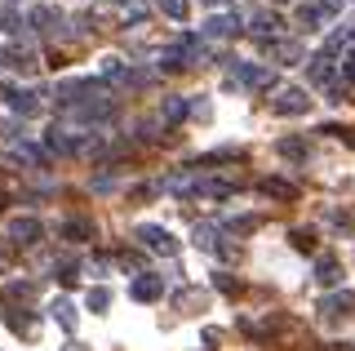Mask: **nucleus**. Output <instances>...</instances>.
<instances>
[{"instance_id": "nucleus-1", "label": "nucleus", "mask_w": 355, "mask_h": 351, "mask_svg": "<svg viewBox=\"0 0 355 351\" xmlns=\"http://www.w3.org/2000/svg\"><path fill=\"white\" fill-rule=\"evenodd\" d=\"M231 85H249V89H271V85H275V71H271V67H258V62H236V67H231Z\"/></svg>"}, {"instance_id": "nucleus-2", "label": "nucleus", "mask_w": 355, "mask_h": 351, "mask_svg": "<svg viewBox=\"0 0 355 351\" xmlns=\"http://www.w3.org/2000/svg\"><path fill=\"white\" fill-rule=\"evenodd\" d=\"M138 240H142L147 249H155V254H164V258L178 254V240L164 232V227H155V223H142V227H138Z\"/></svg>"}, {"instance_id": "nucleus-3", "label": "nucleus", "mask_w": 355, "mask_h": 351, "mask_svg": "<svg viewBox=\"0 0 355 351\" xmlns=\"http://www.w3.org/2000/svg\"><path fill=\"white\" fill-rule=\"evenodd\" d=\"M306 107H311L306 89H280V94L271 98V112L275 116H306Z\"/></svg>"}, {"instance_id": "nucleus-4", "label": "nucleus", "mask_w": 355, "mask_h": 351, "mask_svg": "<svg viewBox=\"0 0 355 351\" xmlns=\"http://www.w3.org/2000/svg\"><path fill=\"white\" fill-rule=\"evenodd\" d=\"M40 236H44L40 218H14V223H9V240H14V245H40Z\"/></svg>"}, {"instance_id": "nucleus-5", "label": "nucleus", "mask_w": 355, "mask_h": 351, "mask_svg": "<svg viewBox=\"0 0 355 351\" xmlns=\"http://www.w3.org/2000/svg\"><path fill=\"white\" fill-rule=\"evenodd\" d=\"M240 23H244L240 14H218V18H209L200 31H205L209 40H227V36H236V31H240Z\"/></svg>"}, {"instance_id": "nucleus-6", "label": "nucleus", "mask_w": 355, "mask_h": 351, "mask_svg": "<svg viewBox=\"0 0 355 351\" xmlns=\"http://www.w3.org/2000/svg\"><path fill=\"white\" fill-rule=\"evenodd\" d=\"M160 293H164V276H138V280L129 284V298L133 302H155Z\"/></svg>"}, {"instance_id": "nucleus-7", "label": "nucleus", "mask_w": 355, "mask_h": 351, "mask_svg": "<svg viewBox=\"0 0 355 351\" xmlns=\"http://www.w3.org/2000/svg\"><path fill=\"white\" fill-rule=\"evenodd\" d=\"M5 98H9V107H14L18 116H36L40 112V94L36 89H5Z\"/></svg>"}, {"instance_id": "nucleus-8", "label": "nucleus", "mask_w": 355, "mask_h": 351, "mask_svg": "<svg viewBox=\"0 0 355 351\" xmlns=\"http://www.w3.org/2000/svg\"><path fill=\"white\" fill-rule=\"evenodd\" d=\"M0 62L14 67V71H31V67H36V53L22 49V45H5V49H0Z\"/></svg>"}, {"instance_id": "nucleus-9", "label": "nucleus", "mask_w": 355, "mask_h": 351, "mask_svg": "<svg viewBox=\"0 0 355 351\" xmlns=\"http://www.w3.org/2000/svg\"><path fill=\"white\" fill-rule=\"evenodd\" d=\"M329 18H333V14L320 5V0H306V5L297 9V23H302L306 31H320V23H329Z\"/></svg>"}, {"instance_id": "nucleus-10", "label": "nucleus", "mask_w": 355, "mask_h": 351, "mask_svg": "<svg viewBox=\"0 0 355 351\" xmlns=\"http://www.w3.org/2000/svg\"><path fill=\"white\" fill-rule=\"evenodd\" d=\"M320 311H324V316H351L355 311V293H347V289H342V293H329V298L320 302Z\"/></svg>"}, {"instance_id": "nucleus-11", "label": "nucleus", "mask_w": 355, "mask_h": 351, "mask_svg": "<svg viewBox=\"0 0 355 351\" xmlns=\"http://www.w3.org/2000/svg\"><path fill=\"white\" fill-rule=\"evenodd\" d=\"M258 191L262 196H275V200H293V196H297V187H293V182H284V178H262Z\"/></svg>"}, {"instance_id": "nucleus-12", "label": "nucleus", "mask_w": 355, "mask_h": 351, "mask_svg": "<svg viewBox=\"0 0 355 351\" xmlns=\"http://www.w3.org/2000/svg\"><path fill=\"white\" fill-rule=\"evenodd\" d=\"M315 280H320V284H338V280H342V262L333 258V254H324V258L315 262Z\"/></svg>"}, {"instance_id": "nucleus-13", "label": "nucleus", "mask_w": 355, "mask_h": 351, "mask_svg": "<svg viewBox=\"0 0 355 351\" xmlns=\"http://www.w3.org/2000/svg\"><path fill=\"white\" fill-rule=\"evenodd\" d=\"M31 27H36V31H58L62 27V14H58V9H31Z\"/></svg>"}, {"instance_id": "nucleus-14", "label": "nucleus", "mask_w": 355, "mask_h": 351, "mask_svg": "<svg viewBox=\"0 0 355 351\" xmlns=\"http://www.w3.org/2000/svg\"><path fill=\"white\" fill-rule=\"evenodd\" d=\"M182 311H205L209 307V293L205 289H178V298H173Z\"/></svg>"}, {"instance_id": "nucleus-15", "label": "nucleus", "mask_w": 355, "mask_h": 351, "mask_svg": "<svg viewBox=\"0 0 355 351\" xmlns=\"http://www.w3.org/2000/svg\"><path fill=\"white\" fill-rule=\"evenodd\" d=\"M306 76H311L315 85H333V58H329V53H320V58H311Z\"/></svg>"}, {"instance_id": "nucleus-16", "label": "nucleus", "mask_w": 355, "mask_h": 351, "mask_svg": "<svg viewBox=\"0 0 355 351\" xmlns=\"http://www.w3.org/2000/svg\"><path fill=\"white\" fill-rule=\"evenodd\" d=\"M53 320H58V325L67 329V334H76V325H80V316H76V307L67 302V298H58V302H53Z\"/></svg>"}, {"instance_id": "nucleus-17", "label": "nucleus", "mask_w": 355, "mask_h": 351, "mask_svg": "<svg viewBox=\"0 0 355 351\" xmlns=\"http://www.w3.org/2000/svg\"><path fill=\"white\" fill-rule=\"evenodd\" d=\"M191 236H196V249H205V254H218V227H214V223H200Z\"/></svg>"}, {"instance_id": "nucleus-18", "label": "nucleus", "mask_w": 355, "mask_h": 351, "mask_svg": "<svg viewBox=\"0 0 355 351\" xmlns=\"http://www.w3.org/2000/svg\"><path fill=\"white\" fill-rule=\"evenodd\" d=\"M98 71H103V80L129 85V67H125V62H120V58H103V67H98Z\"/></svg>"}, {"instance_id": "nucleus-19", "label": "nucleus", "mask_w": 355, "mask_h": 351, "mask_svg": "<svg viewBox=\"0 0 355 351\" xmlns=\"http://www.w3.org/2000/svg\"><path fill=\"white\" fill-rule=\"evenodd\" d=\"M62 236L71 240V245H80V240H89V236H94V227H89L85 218H71V223H62Z\"/></svg>"}, {"instance_id": "nucleus-20", "label": "nucleus", "mask_w": 355, "mask_h": 351, "mask_svg": "<svg viewBox=\"0 0 355 351\" xmlns=\"http://www.w3.org/2000/svg\"><path fill=\"white\" fill-rule=\"evenodd\" d=\"M249 27L258 31V36H275V31H280V14H253Z\"/></svg>"}, {"instance_id": "nucleus-21", "label": "nucleus", "mask_w": 355, "mask_h": 351, "mask_svg": "<svg viewBox=\"0 0 355 351\" xmlns=\"http://www.w3.org/2000/svg\"><path fill=\"white\" fill-rule=\"evenodd\" d=\"M288 240H293L297 254H315V232H306V227H293V232H288Z\"/></svg>"}, {"instance_id": "nucleus-22", "label": "nucleus", "mask_w": 355, "mask_h": 351, "mask_svg": "<svg viewBox=\"0 0 355 351\" xmlns=\"http://www.w3.org/2000/svg\"><path fill=\"white\" fill-rule=\"evenodd\" d=\"M182 116H187V103H182V98H164V107H160V120H164V125H178Z\"/></svg>"}, {"instance_id": "nucleus-23", "label": "nucleus", "mask_w": 355, "mask_h": 351, "mask_svg": "<svg viewBox=\"0 0 355 351\" xmlns=\"http://www.w3.org/2000/svg\"><path fill=\"white\" fill-rule=\"evenodd\" d=\"M160 14H164V18H173V23H187L191 5H187V0H160Z\"/></svg>"}, {"instance_id": "nucleus-24", "label": "nucleus", "mask_w": 355, "mask_h": 351, "mask_svg": "<svg viewBox=\"0 0 355 351\" xmlns=\"http://www.w3.org/2000/svg\"><path fill=\"white\" fill-rule=\"evenodd\" d=\"M280 156L302 160V156H306V142H302V138H280Z\"/></svg>"}, {"instance_id": "nucleus-25", "label": "nucleus", "mask_w": 355, "mask_h": 351, "mask_svg": "<svg viewBox=\"0 0 355 351\" xmlns=\"http://www.w3.org/2000/svg\"><path fill=\"white\" fill-rule=\"evenodd\" d=\"M44 147H49V151H71V138H67V134H62V129H58V125H53V129H49V134H44Z\"/></svg>"}, {"instance_id": "nucleus-26", "label": "nucleus", "mask_w": 355, "mask_h": 351, "mask_svg": "<svg viewBox=\"0 0 355 351\" xmlns=\"http://www.w3.org/2000/svg\"><path fill=\"white\" fill-rule=\"evenodd\" d=\"M5 320H9V329H14V334H31V329H36V320H31V316H18V311H5Z\"/></svg>"}, {"instance_id": "nucleus-27", "label": "nucleus", "mask_w": 355, "mask_h": 351, "mask_svg": "<svg viewBox=\"0 0 355 351\" xmlns=\"http://www.w3.org/2000/svg\"><path fill=\"white\" fill-rule=\"evenodd\" d=\"M227 232H236V236H249V232H258V218H231V223H227Z\"/></svg>"}, {"instance_id": "nucleus-28", "label": "nucleus", "mask_w": 355, "mask_h": 351, "mask_svg": "<svg viewBox=\"0 0 355 351\" xmlns=\"http://www.w3.org/2000/svg\"><path fill=\"white\" fill-rule=\"evenodd\" d=\"M85 302H89V311H107V307H111V293L107 289H89Z\"/></svg>"}, {"instance_id": "nucleus-29", "label": "nucleus", "mask_w": 355, "mask_h": 351, "mask_svg": "<svg viewBox=\"0 0 355 351\" xmlns=\"http://www.w3.org/2000/svg\"><path fill=\"white\" fill-rule=\"evenodd\" d=\"M351 40H355V31L347 27V31H333V36H329V53H338L342 45H351Z\"/></svg>"}, {"instance_id": "nucleus-30", "label": "nucleus", "mask_w": 355, "mask_h": 351, "mask_svg": "<svg viewBox=\"0 0 355 351\" xmlns=\"http://www.w3.org/2000/svg\"><path fill=\"white\" fill-rule=\"evenodd\" d=\"M275 58H284V62H297V58H302V45H275Z\"/></svg>"}, {"instance_id": "nucleus-31", "label": "nucleus", "mask_w": 355, "mask_h": 351, "mask_svg": "<svg viewBox=\"0 0 355 351\" xmlns=\"http://www.w3.org/2000/svg\"><path fill=\"white\" fill-rule=\"evenodd\" d=\"M53 276H58L62 284H71V280H76V262H62V267H53Z\"/></svg>"}, {"instance_id": "nucleus-32", "label": "nucleus", "mask_w": 355, "mask_h": 351, "mask_svg": "<svg viewBox=\"0 0 355 351\" xmlns=\"http://www.w3.org/2000/svg\"><path fill=\"white\" fill-rule=\"evenodd\" d=\"M125 23H147V9H142V5H129L125 9Z\"/></svg>"}, {"instance_id": "nucleus-33", "label": "nucleus", "mask_w": 355, "mask_h": 351, "mask_svg": "<svg viewBox=\"0 0 355 351\" xmlns=\"http://www.w3.org/2000/svg\"><path fill=\"white\" fill-rule=\"evenodd\" d=\"M218 289L222 293H240V280L236 276H218Z\"/></svg>"}, {"instance_id": "nucleus-34", "label": "nucleus", "mask_w": 355, "mask_h": 351, "mask_svg": "<svg viewBox=\"0 0 355 351\" xmlns=\"http://www.w3.org/2000/svg\"><path fill=\"white\" fill-rule=\"evenodd\" d=\"M67 351H80V347H76V343H71V347H67Z\"/></svg>"}, {"instance_id": "nucleus-35", "label": "nucleus", "mask_w": 355, "mask_h": 351, "mask_svg": "<svg viewBox=\"0 0 355 351\" xmlns=\"http://www.w3.org/2000/svg\"><path fill=\"white\" fill-rule=\"evenodd\" d=\"M275 5H284V0H275Z\"/></svg>"}, {"instance_id": "nucleus-36", "label": "nucleus", "mask_w": 355, "mask_h": 351, "mask_svg": "<svg viewBox=\"0 0 355 351\" xmlns=\"http://www.w3.org/2000/svg\"><path fill=\"white\" fill-rule=\"evenodd\" d=\"M209 5H218V0H209Z\"/></svg>"}]
</instances>
